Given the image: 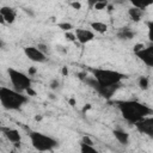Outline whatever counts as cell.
<instances>
[{"mask_svg":"<svg viewBox=\"0 0 153 153\" xmlns=\"http://www.w3.org/2000/svg\"><path fill=\"white\" fill-rule=\"evenodd\" d=\"M123 118L129 123L134 124L137 121L145 118L147 115L152 114V109L146 104H142L137 100H117L116 102Z\"/></svg>","mask_w":153,"mask_h":153,"instance_id":"1","label":"cell"},{"mask_svg":"<svg viewBox=\"0 0 153 153\" xmlns=\"http://www.w3.org/2000/svg\"><path fill=\"white\" fill-rule=\"evenodd\" d=\"M26 102H27V97L24 96L23 93L5 86H0V103L5 109L18 110Z\"/></svg>","mask_w":153,"mask_h":153,"instance_id":"2","label":"cell"},{"mask_svg":"<svg viewBox=\"0 0 153 153\" xmlns=\"http://www.w3.org/2000/svg\"><path fill=\"white\" fill-rule=\"evenodd\" d=\"M91 72L93 74V78L98 82L99 87H109L112 85L121 84V81L127 78L126 74L117 72V71H111V69L92 68Z\"/></svg>","mask_w":153,"mask_h":153,"instance_id":"3","label":"cell"},{"mask_svg":"<svg viewBox=\"0 0 153 153\" xmlns=\"http://www.w3.org/2000/svg\"><path fill=\"white\" fill-rule=\"evenodd\" d=\"M29 136H30L31 145L38 152H49V151H53L59 145V142H57L56 139H54V137H51V136H49L47 134L39 133V131H31L29 134Z\"/></svg>","mask_w":153,"mask_h":153,"instance_id":"4","label":"cell"},{"mask_svg":"<svg viewBox=\"0 0 153 153\" xmlns=\"http://www.w3.org/2000/svg\"><path fill=\"white\" fill-rule=\"evenodd\" d=\"M7 73H8L11 84L14 87L16 91L22 93L23 91H26V90L31 88V79H30V76H27L23 72H19L14 68H8Z\"/></svg>","mask_w":153,"mask_h":153,"instance_id":"5","label":"cell"},{"mask_svg":"<svg viewBox=\"0 0 153 153\" xmlns=\"http://www.w3.org/2000/svg\"><path fill=\"white\" fill-rule=\"evenodd\" d=\"M24 53L26 55V57L33 62H44L45 59H47V55L43 54L42 51H39L37 49V47H25L24 48Z\"/></svg>","mask_w":153,"mask_h":153,"instance_id":"6","label":"cell"},{"mask_svg":"<svg viewBox=\"0 0 153 153\" xmlns=\"http://www.w3.org/2000/svg\"><path fill=\"white\" fill-rule=\"evenodd\" d=\"M136 129L142 133V134H147L148 136L153 135V118L152 117H145L140 121H137L136 123H134Z\"/></svg>","mask_w":153,"mask_h":153,"instance_id":"7","label":"cell"},{"mask_svg":"<svg viewBox=\"0 0 153 153\" xmlns=\"http://www.w3.org/2000/svg\"><path fill=\"white\" fill-rule=\"evenodd\" d=\"M75 38L79 43L81 44H86L88 42H91L93 38H94V33L91 31V30H87V29H82V27H79V29H75Z\"/></svg>","mask_w":153,"mask_h":153,"instance_id":"8","label":"cell"},{"mask_svg":"<svg viewBox=\"0 0 153 153\" xmlns=\"http://www.w3.org/2000/svg\"><path fill=\"white\" fill-rule=\"evenodd\" d=\"M135 54H136V56H137L141 61H143L148 67H152V66H153V45H149V47H147V48H143V49L136 51Z\"/></svg>","mask_w":153,"mask_h":153,"instance_id":"9","label":"cell"},{"mask_svg":"<svg viewBox=\"0 0 153 153\" xmlns=\"http://www.w3.org/2000/svg\"><path fill=\"white\" fill-rule=\"evenodd\" d=\"M0 14L2 16L5 23H7V24H12L16 20V11L10 6L0 7Z\"/></svg>","mask_w":153,"mask_h":153,"instance_id":"10","label":"cell"},{"mask_svg":"<svg viewBox=\"0 0 153 153\" xmlns=\"http://www.w3.org/2000/svg\"><path fill=\"white\" fill-rule=\"evenodd\" d=\"M1 131H4L5 136L13 143H20V140H22V136H20V133L17 130V129H11V128H2Z\"/></svg>","mask_w":153,"mask_h":153,"instance_id":"11","label":"cell"},{"mask_svg":"<svg viewBox=\"0 0 153 153\" xmlns=\"http://www.w3.org/2000/svg\"><path fill=\"white\" fill-rule=\"evenodd\" d=\"M112 134H114L115 139H116L120 143H122V145H127V143H128V141H129V134H128L127 131L121 130V129H115V130L112 131Z\"/></svg>","mask_w":153,"mask_h":153,"instance_id":"12","label":"cell"},{"mask_svg":"<svg viewBox=\"0 0 153 153\" xmlns=\"http://www.w3.org/2000/svg\"><path fill=\"white\" fill-rule=\"evenodd\" d=\"M91 27L96 32H98V33H104L108 30V25L105 23H102V22H93V23H91Z\"/></svg>","mask_w":153,"mask_h":153,"instance_id":"13","label":"cell"},{"mask_svg":"<svg viewBox=\"0 0 153 153\" xmlns=\"http://www.w3.org/2000/svg\"><path fill=\"white\" fill-rule=\"evenodd\" d=\"M135 36V32L133 30H130L129 27H123L120 32H118V37L121 39H131Z\"/></svg>","mask_w":153,"mask_h":153,"instance_id":"14","label":"cell"},{"mask_svg":"<svg viewBox=\"0 0 153 153\" xmlns=\"http://www.w3.org/2000/svg\"><path fill=\"white\" fill-rule=\"evenodd\" d=\"M128 14H129V17H130L131 20H134V22H139V20L141 19L142 11L139 10V8H136V7H131V8H129Z\"/></svg>","mask_w":153,"mask_h":153,"instance_id":"15","label":"cell"},{"mask_svg":"<svg viewBox=\"0 0 153 153\" xmlns=\"http://www.w3.org/2000/svg\"><path fill=\"white\" fill-rule=\"evenodd\" d=\"M80 153H99L93 146H88L85 143H80Z\"/></svg>","mask_w":153,"mask_h":153,"instance_id":"16","label":"cell"},{"mask_svg":"<svg viewBox=\"0 0 153 153\" xmlns=\"http://www.w3.org/2000/svg\"><path fill=\"white\" fill-rule=\"evenodd\" d=\"M148 85H149L148 78H146V76H140V79H139V86H140V88L147 90V88H148Z\"/></svg>","mask_w":153,"mask_h":153,"instance_id":"17","label":"cell"},{"mask_svg":"<svg viewBox=\"0 0 153 153\" xmlns=\"http://www.w3.org/2000/svg\"><path fill=\"white\" fill-rule=\"evenodd\" d=\"M57 26H59L61 30H63L65 32L71 31V30L73 29V25H72L71 23H67V22H65V23H59V24H57Z\"/></svg>","mask_w":153,"mask_h":153,"instance_id":"18","label":"cell"},{"mask_svg":"<svg viewBox=\"0 0 153 153\" xmlns=\"http://www.w3.org/2000/svg\"><path fill=\"white\" fill-rule=\"evenodd\" d=\"M108 5H109L108 1H96L93 8H94V10H104V8L108 7Z\"/></svg>","mask_w":153,"mask_h":153,"instance_id":"19","label":"cell"},{"mask_svg":"<svg viewBox=\"0 0 153 153\" xmlns=\"http://www.w3.org/2000/svg\"><path fill=\"white\" fill-rule=\"evenodd\" d=\"M65 37H66V39H68V41H71V42H74V41H76L74 32H71V31H67V32H65Z\"/></svg>","mask_w":153,"mask_h":153,"instance_id":"20","label":"cell"},{"mask_svg":"<svg viewBox=\"0 0 153 153\" xmlns=\"http://www.w3.org/2000/svg\"><path fill=\"white\" fill-rule=\"evenodd\" d=\"M82 143H85V145H88V146H93V141L91 140V137H88V136H84L82 137V141H81Z\"/></svg>","mask_w":153,"mask_h":153,"instance_id":"21","label":"cell"},{"mask_svg":"<svg viewBox=\"0 0 153 153\" xmlns=\"http://www.w3.org/2000/svg\"><path fill=\"white\" fill-rule=\"evenodd\" d=\"M59 85H60L59 80H57V79H54V80L50 82V88H51V90H56V88L59 87Z\"/></svg>","mask_w":153,"mask_h":153,"instance_id":"22","label":"cell"},{"mask_svg":"<svg viewBox=\"0 0 153 153\" xmlns=\"http://www.w3.org/2000/svg\"><path fill=\"white\" fill-rule=\"evenodd\" d=\"M37 49H38L39 51H42L43 54H45V53H47V50H48L47 45H44V44H38V45H37Z\"/></svg>","mask_w":153,"mask_h":153,"instance_id":"23","label":"cell"},{"mask_svg":"<svg viewBox=\"0 0 153 153\" xmlns=\"http://www.w3.org/2000/svg\"><path fill=\"white\" fill-rule=\"evenodd\" d=\"M71 6H72L74 10H80V8H81V4H80V2H76V1L71 2Z\"/></svg>","mask_w":153,"mask_h":153,"instance_id":"24","label":"cell"},{"mask_svg":"<svg viewBox=\"0 0 153 153\" xmlns=\"http://www.w3.org/2000/svg\"><path fill=\"white\" fill-rule=\"evenodd\" d=\"M145 48V45L142 44V43H139V44H136L135 47H134V53H136V51H139V50H141V49H143Z\"/></svg>","mask_w":153,"mask_h":153,"instance_id":"25","label":"cell"},{"mask_svg":"<svg viewBox=\"0 0 153 153\" xmlns=\"http://www.w3.org/2000/svg\"><path fill=\"white\" fill-rule=\"evenodd\" d=\"M25 92H26V93H27L29 96H36V92H35V91H33L32 88H29V90H26Z\"/></svg>","mask_w":153,"mask_h":153,"instance_id":"26","label":"cell"},{"mask_svg":"<svg viewBox=\"0 0 153 153\" xmlns=\"http://www.w3.org/2000/svg\"><path fill=\"white\" fill-rule=\"evenodd\" d=\"M35 73H36V68H33V67H30V68H29V74L33 75Z\"/></svg>","mask_w":153,"mask_h":153,"instance_id":"27","label":"cell"},{"mask_svg":"<svg viewBox=\"0 0 153 153\" xmlns=\"http://www.w3.org/2000/svg\"><path fill=\"white\" fill-rule=\"evenodd\" d=\"M91 109V104H86L85 106H84V109H82V112H85V111H87V110H90Z\"/></svg>","mask_w":153,"mask_h":153,"instance_id":"28","label":"cell"},{"mask_svg":"<svg viewBox=\"0 0 153 153\" xmlns=\"http://www.w3.org/2000/svg\"><path fill=\"white\" fill-rule=\"evenodd\" d=\"M62 74L66 76V75H68V69H67V67H63L62 68Z\"/></svg>","mask_w":153,"mask_h":153,"instance_id":"29","label":"cell"},{"mask_svg":"<svg viewBox=\"0 0 153 153\" xmlns=\"http://www.w3.org/2000/svg\"><path fill=\"white\" fill-rule=\"evenodd\" d=\"M69 104H71L72 106H74V105H75V99H74V98H71V99H69Z\"/></svg>","mask_w":153,"mask_h":153,"instance_id":"30","label":"cell"},{"mask_svg":"<svg viewBox=\"0 0 153 153\" xmlns=\"http://www.w3.org/2000/svg\"><path fill=\"white\" fill-rule=\"evenodd\" d=\"M0 24H5V20H4V18H2L1 14H0Z\"/></svg>","mask_w":153,"mask_h":153,"instance_id":"31","label":"cell"},{"mask_svg":"<svg viewBox=\"0 0 153 153\" xmlns=\"http://www.w3.org/2000/svg\"><path fill=\"white\" fill-rule=\"evenodd\" d=\"M41 118H42V117H41V116H37V117H36V121H39V120H41Z\"/></svg>","mask_w":153,"mask_h":153,"instance_id":"32","label":"cell"},{"mask_svg":"<svg viewBox=\"0 0 153 153\" xmlns=\"http://www.w3.org/2000/svg\"><path fill=\"white\" fill-rule=\"evenodd\" d=\"M0 45H1V42H0Z\"/></svg>","mask_w":153,"mask_h":153,"instance_id":"33","label":"cell"}]
</instances>
